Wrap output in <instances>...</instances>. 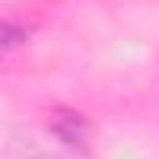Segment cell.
Segmentation results:
<instances>
[{
  "instance_id": "obj_2",
  "label": "cell",
  "mask_w": 159,
  "mask_h": 159,
  "mask_svg": "<svg viewBox=\"0 0 159 159\" xmlns=\"http://www.w3.org/2000/svg\"><path fill=\"white\" fill-rule=\"evenodd\" d=\"M47 134L59 143V147H66V150H72V153H88V137H91V125H88V119L78 112V109H66V106H56L50 116H47Z\"/></svg>"
},
{
  "instance_id": "obj_3",
  "label": "cell",
  "mask_w": 159,
  "mask_h": 159,
  "mask_svg": "<svg viewBox=\"0 0 159 159\" xmlns=\"http://www.w3.org/2000/svg\"><path fill=\"white\" fill-rule=\"evenodd\" d=\"M28 34H31V31H28L25 25H16V19H7V22H3V50L10 53L13 47L25 44V41H28Z\"/></svg>"
},
{
  "instance_id": "obj_1",
  "label": "cell",
  "mask_w": 159,
  "mask_h": 159,
  "mask_svg": "<svg viewBox=\"0 0 159 159\" xmlns=\"http://www.w3.org/2000/svg\"><path fill=\"white\" fill-rule=\"evenodd\" d=\"M0 159H78V153L66 147L47 143V137L25 125H10L3 131V156Z\"/></svg>"
}]
</instances>
